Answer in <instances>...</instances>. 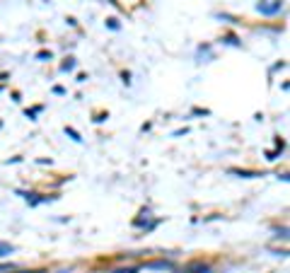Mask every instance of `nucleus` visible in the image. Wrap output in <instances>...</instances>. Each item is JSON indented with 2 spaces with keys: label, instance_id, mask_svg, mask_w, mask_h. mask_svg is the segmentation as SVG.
<instances>
[{
  "label": "nucleus",
  "instance_id": "obj_1",
  "mask_svg": "<svg viewBox=\"0 0 290 273\" xmlns=\"http://www.w3.org/2000/svg\"><path fill=\"white\" fill-rule=\"evenodd\" d=\"M261 15H276V12H281L283 10V2L281 0H271V2H261L259 7H256Z\"/></svg>",
  "mask_w": 290,
  "mask_h": 273
},
{
  "label": "nucleus",
  "instance_id": "obj_2",
  "mask_svg": "<svg viewBox=\"0 0 290 273\" xmlns=\"http://www.w3.org/2000/svg\"><path fill=\"white\" fill-rule=\"evenodd\" d=\"M12 252H15V247H12V244H7V242H0V259H2V256H10Z\"/></svg>",
  "mask_w": 290,
  "mask_h": 273
},
{
  "label": "nucleus",
  "instance_id": "obj_3",
  "mask_svg": "<svg viewBox=\"0 0 290 273\" xmlns=\"http://www.w3.org/2000/svg\"><path fill=\"white\" fill-rule=\"evenodd\" d=\"M147 269H172V264L169 261H152V264H147Z\"/></svg>",
  "mask_w": 290,
  "mask_h": 273
},
{
  "label": "nucleus",
  "instance_id": "obj_4",
  "mask_svg": "<svg viewBox=\"0 0 290 273\" xmlns=\"http://www.w3.org/2000/svg\"><path fill=\"white\" fill-rule=\"evenodd\" d=\"M232 174H239V177H247V179H252V177H261V174H256V172H242V169H232Z\"/></svg>",
  "mask_w": 290,
  "mask_h": 273
},
{
  "label": "nucleus",
  "instance_id": "obj_5",
  "mask_svg": "<svg viewBox=\"0 0 290 273\" xmlns=\"http://www.w3.org/2000/svg\"><path fill=\"white\" fill-rule=\"evenodd\" d=\"M72 68H75V61H72V58H68V61L61 66V70H63V73H68V70H72Z\"/></svg>",
  "mask_w": 290,
  "mask_h": 273
},
{
  "label": "nucleus",
  "instance_id": "obj_6",
  "mask_svg": "<svg viewBox=\"0 0 290 273\" xmlns=\"http://www.w3.org/2000/svg\"><path fill=\"white\" fill-rule=\"evenodd\" d=\"M66 133L71 136L72 140H82V138H80V133H77V131H72V128H66Z\"/></svg>",
  "mask_w": 290,
  "mask_h": 273
},
{
  "label": "nucleus",
  "instance_id": "obj_7",
  "mask_svg": "<svg viewBox=\"0 0 290 273\" xmlns=\"http://www.w3.org/2000/svg\"><path fill=\"white\" fill-rule=\"evenodd\" d=\"M36 58H39V61H46V58H51V54H46V51H41V54L36 56Z\"/></svg>",
  "mask_w": 290,
  "mask_h": 273
},
{
  "label": "nucleus",
  "instance_id": "obj_8",
  "mask_svg": "<svg viewBox=\"0 0 290 273\" xmlns=\"http://www.w3.org/2000/svg\"><path fill=\"white\" fill-rule=\"evenodd\" d=\"M109 22V27H111V29H119V22H116V19H107Z\"/></svg>",
  "mask_w": 290,
  "mask_h": 273
},
{
  "label": "nucleus",
  "instance_id": "obj_9",
  "mask_svg": "<svg viewBox=\"0 0 290 273\" xmlns=\"http://www.w3.org/2000/svg\"><path fill=\"white\" fill-rule=\"evenodd\" d=\"M114 273H136V269H119V271H114Z\"/></svg>",
  "mask_w": 290,
  "mask_h": 273
},
{
  "label": "nucleus",
  "instance_id": "obj_10",
  "mask_svg": "<svg viewBox=\"0 0 290 273\" xmlns=\"http://www.w3.org/2000/svg\"><path fill=\"white\" fill-rule=\"evenodd\" d=\"M27 273H39V271H27Z\"/></svg>",
  "mask_w": 290,
  "mask_h": 273
}]
</instances>
